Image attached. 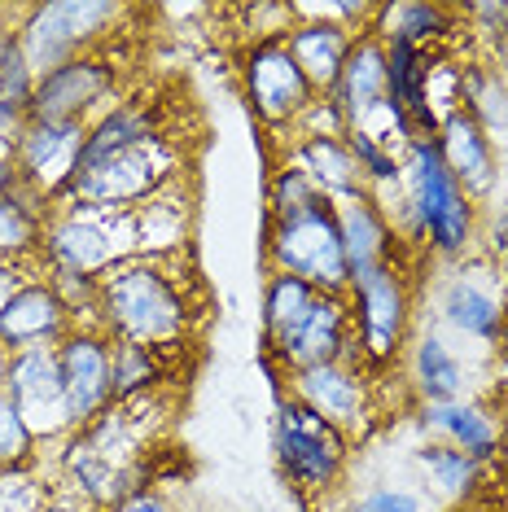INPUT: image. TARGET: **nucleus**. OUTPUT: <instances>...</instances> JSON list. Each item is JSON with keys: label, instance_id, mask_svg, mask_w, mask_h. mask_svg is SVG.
I'll return each instance as SVG.
<instances>
[{"label": "nucleus", "instance_id": "f257e3e1", "mask_svg": "<svg viewBox=\"0 0 508 512\" xmlns=\"http://www.w3.org/2000/svg\"><path fill=\"white\" fill-rule=\"evenodd\" d=\"M92 320L106 329V337L180 355V346L198 342L211 320V289L189 246L132 254L97 276Z\"/></svg>", "mask_w": 508, "mask_h": 512}, {"label": "nucleus", "instance_id": "f03ea898", "mask_svg": "<svg viewBox=\"0 0 508 512\" xmlns=\"http://www.w3.org/2000/svg\"><path fill=\"white\" fill-rule=\"evenodd\" d=\"M268 259L276 272L298 276L316 294H346L351 289L338 211H333L329 197L285 215H268Z\"/></svg>", "mask_w": 508, "mask_h": 512}, {"label": "nucleus", "instance_id": "7ed1b4c3", "mask_svg": "<svg viewBox=\"0 0 508 512\" xmlns=\"http://www.w3.org/2000/svg\"><path fill=\"white\" fill-rule=\"evenodd\" d=\"M127 14L123 5H97V0H71V5H27V18L18 27V49L27 57L31 75L44 79L57 66L92 53L101 36Z\"/></svg>", "mask_w": 508, "mask_h": 512}, {"label": "nucleus", "instance_id": "20e7f679", "mask_svg": "<svg viewBox=\"0 0 508 512\" xmlns=\"http://www.w3.org/2000/svg\"><path fill=\"white\" fill-rule=\"evenodd\" d=\"M346 302H351L355 346H360L364 368H390L412 329V289L403 267L381 263L351 276Z\"/></svg>", "mask_w": 508, "mask_h": 512}, {"label": "nucleus", "instance_id": "39448f33", "mask_svg": "<svg viewBox=\"0 0 508 512\" xmlns=\"http://www.w3.org/2000/svg\"><path fill=\"white\" fill-rule=\"evenodd\" d=\"M346 456H351V438L342 429H333L325 416H316L311 407L281 399L276 412V460H281L285 477L303 495H329L338 491Z\"/></svg>", "mask_w": 508, "mask_h": 512}, {"label": "nucleus", "instance_id": "423d86ee", "mask_svg": "<svg viewBox=\"0 0 508 512\" xmlns=\"http://www.w3.org/2000/svg\"><path fill=\"white\" fill-rule=\"evenodd\" d=\"M0 394L18 407V416L27 421V429L36 434L40 447L75 434V416H71V403H66L62 368H57V346L9 355V372H5Z\"/></svg>", "mask_w": 508, "mask_h": 512}, {"label": "nucleus", "instance_id": "0eeeda50", "mask_svg": "<svg viewBox=\"0 0 508 512\" xmlns=\"http://www.w3.org/2000/svg\"><path fill=\"white\" fill-rule=\"evenodd\" d=\"M241 84H246L250 110L268 127H294L316 101V92H311L307 75L298 71L285 40H254L241 57Z\"/></svg>", "mask_w": 508, "mask_h": 512}, {"label": "nucleus", "instance_id": "6e6552de", "mask_svg": "<svg viewBox=\"0 0 508 512\" xmlns=\"http://www.w3.org/2000/svg\"><path fill=\"white\" fill-rule=\"evenodd\" d=\"M268 351L281 359L285 372L311 368V364L364 368L360 346H355V320H351V302H346V294H316V302L303 311V320H298L290 333L276 337V342H268Z\"/></svg>", "mask_w": 508, "mask_h": 512}, {"label": "nucleus", "instance_id": "1a4fd4ad", "mask_svg": "<svg viewBox=\"0 0 508 512\" xmlns=\"http://www.w3.org/2000/svg\"><path fill=\"white\" fill-rule=\"evenodd\" d=\"M88 141V123H66V119H31L14 149V171L18 184L44 206L62 197L75 180L79 149Z\"/></svg>", "mask_w": 508, "mask_h": 512}, {"label": "nucleus", "instance_id": "9d476101", "mask_svg": "<svg viewBox=\"0 0 508 512\" xmlns=\"http://www.w3.org/2000/svg\"><path fill=\"white\" fill-rule=\"evenodd\" d=\"M114 101V66L97 53L57 66L53 75L36 79L31 119H66V123H97Z\"/></svg>", "mask_w": 508, "mask_h": 512}, {"label": "nucleus", "instance_id": "9b49d317", "mask_svg": "<svg viewBox=\"0 0 508 512\" xmlns=\"http://www.w3.org/2000/svg\"><path fill=\"white\" fill-rule=\"evenodd\" d=\"M57 368H62L66 403H71L75 429L97 421L114 403L110 386V337L97 320H79L71 333L57 342Z\"/></svg>", "mask_w": 508, "mask_h": 512}, {"label": "nucleus", "instance_id": "f8f14e48", "mask_svg": "<svg viewBox=\"0 0 508 512\" xmlns=\"http://www.w3.org/2000/svg\"><path fill=\"white\" fill-rule=\"evenodd\" d=\"M290 399L325 416L346 438H360L373 407H368V377L355 364H311L290 372Z\"/></svg>", "mask_w": 508, "mask_h": 512}, {"label": "nucleus", "instance_id": "ddd939ff", "mask_svg": "<svg viewBox=\"0 0 508 512\" xmlns=\"http://www.w3.org/2000/svg\"><path fill=\"white\" fill-rule=\"evenodd\" d=\"M79 324V316L62 302V294L44 281H27L14 298L0 307V346L9 355L22 351H44V346H57L66 333Z\"/></svg>", "mask_w": 508, "mask_h": 512}, {"label": "nucleus", "instance_id": "4468645a", "mask_svg": "<svg viewBox=\"0 0 508 512\" xmlns=\"http://www.w3.org/2000/svg\"><path fill=\"white\" fill-rule=\"evenodd\" d=\"M294 18H303V22L290 27L285 49L294 53V62H298V71L307 75L311 92H316V97H329V92L338 88L342 66H346V57H351L360 36H355L351 27H342L338 18H329L320 5H294Z\"/></svg>", "mask_w": 508, "mask_h": 512}, {"label": "nucleus", "instance_id": "2eb2a0df", "mask_svg": "<svg viewBox=\"0 0 508 512\" xmlns=\"http://www.w3.org/2000/svg\"><path fill=\"white\" fill-rule=\"evenodd\" d=\"M438 154H443L452 180L460 184V193L469 197H482L495 184V154H491V136L482 132V123L473 119L469 110H447L438 119V136H434Z\"/></svg>", "mask_w": 508, "mask_h": 512}, {"label": "nucleus", "instance_id": "dca6fc26", "mask_svg": "<svg viewBox=\"0 0 508 512\" xmlns=\"http://www.w3.org/2000/svg\"><path fill=\"white\" fill-rule=\"evenodd\" d=\"M417 425L425 429V434H438L443 442H452V447L469 451V456L482 460V464L500 460V451H504V421L491 412L487 403H469V399L421 403Z\"/></svg>", "mask_w": 508, "mask_h": 512}, {"label": "nucleus", "instance_id": "f3484780", "mask_svg": "<svg viewBox=\"0 0 508 512\" xmlns=\"http://www.w3.org/2000/svg\"><path fill=\"white\" fill-rule=\"evenodd\" d=\"M338 211V228H342V250H346V267L351 276L368 272V267H381V263H395V237L399 232L390 228L386 211L373 193H355L346 202H333Z\"/></svg>", "mask_w": 508, "mask_h": 512}, {"label": "nucleus", "instance_id": "a211bd4d", "mask_svg": "<svg viewBox=\"0 0 508 512\" xmlns=\"http://www.w3.org/2000/svg\"><path fill=\"white\" fill-rule=\"evenodd\" d=\"M482 272H460L443 285L438 294V316L452 324L456 333L473 337V342H500L504 324H508V307L504 298H495V289L478 281Z\"/></svg>", "mask_w": 508, "mask_h": 512}, {"label": "nucleus", "instance_id": "6ab92c4d", "mask_svg": "<svg viewBox=\"0 0 508 512\" xmlns=\"http://www.w3.org/2000/svg\"><path fill=\"white\" fill-rule=\"evenodd\" d=\"M290 162L329 202H346V197L364 193V176L355 167L351 149H346V136H298Z\"/></svg>", "mask_w": 508, "mask_h": 512}, {"label": "nucleus", "instance_id": "aec40b11", "mask_svg": "<svg viewBox=\"0 0 508 512\" xmlns=\"http://www.w3.org/2000/svg\"><path fill=\"white\" fill-rule=\"evenodd\" d=\"M412 460L425 473V486H434L438 504H469L487 486V464L452 447V442H425V447L412 451Z\"/></svg>", "mask_w": 508, "mask_h": 512}, {"label": "nucleus", "instance_id": "412c9836", "mask_svg": "<svg viewBox=\"0 0 508 512\" xmlns=\"http://www.w3.org/2000/svg\"><path fill=\"white\" fill-rule=\"evenodd\" d=\"M408 372H412V390H417L421 403H456L465 394V364H460L456 351L438 333L417 337Z\"/></svg>", "mask_w": 508, "mask_h": 512}, {"label": "nucleus", "instance_id": "4be33fe9", "mask_svg": "<svg viewBox=\"0 0 508 512\" xmlns=\"http://www.w3.org/2000/svg\"><path fill=\"white\" fill-rule=\"evenodd\" d=\"M44 211L49 206L31 197L22 184L0 193V259H40Z\"/></svg>", "mask_w": 508, "mask_h": 512}, {"label": "nucleus", "instance_id": "5701e85b", "mask_svg": "<svg viewBox=\"0 0 508 512\" xmlns=\"http://www.w3.org/2000/svg\"><path fill=\"white\" fill-rule=\"evenodd\" d=\"M167 359L171 355H163V351H149V346L110 337V386H114V399L158 394V381L167 377Z\"/></svg>", "mask_w": 508, "mask_h": 512}, {"label": "nucleus", "instance_id": "b1692460", "mask_svg": "<svg viewBox=\"0 0 508 512\" xmlns=\"http://www.w3.org/2000/svg\"><path fill=\"white\" fill-rule=\"evenodd\" d=\"M316 302V289L307 281H298L290 272H272L268 276V289H263V333H268V342H276L281 333H290L298 320H303V311Z\"/></svg>", "mask_w": 508, "mask_h": 512}, {"label": "nucleus", "instance_id": "393cba45", "mask_svg": "<svg viewBox=\"0 0 508 512\" xmlns=\"http://www.w3.org/2000/svg\"><path fill=\"white\" fill-rule=\"evenodd\" d=\"M386 18L395 22L386 31V40H403L417 53H430V44H438L452 31V9L443 5H399V9H386Z\"/></svg>", "mask_w": 508, "mask_h": 512}, {"label": "nucleus", "instance_id": "a878e982", "mask_svg": "<svg viewBox=\"0 0 508 512\" xmlns=\"http://www.w3.org/2000/svg\"><path fill=\"white\" fill-rule=\"evenodd\" d=\"M465 106L460 110H469L473 119L482 123V132H504L508 127V84H504V75L500 71H469L465 79Z\"/></svg>", "mask_w": 508, "mask_h": 512}, {"label": "nucleus", "instance_id": "bb28decb", "mask_svg": "<svg viewBox=\"0 0 508 512\" xmlns=\"http://www.w3.org/2000/svg\"><path fill=\"white\" fill-rule=\"evenodd\" d=\"M40 442L18 416V407L0 394V469H36L40 464Z\"/></svg>", "mask_w": 508, "mask_h": 512}, {"label": "nucleus", "instance_id": "cd10ccee", "mask_svg": "<svg viewBox=\"0 0 508 512\" xmlns=\"http://www.w3.org/2000/svg\"><path fill=\"white\" fill-rule=\"evenodd\" d=\"M346 512H443L438 508L434 495L425 491H412V486H368L364 495H355L351 504H346Z\"/></svg>", "mask_w": 508, "mask_h": 512}, {"label": "nucleus", "instance_id": "c85d7f7f", "mask_svg": "<svg viewBox=\"0 0 508 512\" xmlns=\"http://www.w3.org/2000/svg\"><path fill=\"white\" fill-rule=\"evenodd\" d=\"M49 499V477L40 469H0V512H40Z\"/></svg>", "mask_w": 508, "mask_h": 512}, {"label": "nucleus", "instance_id": "c756f323", "mask_svg": "<svg viewBox=\"0 0 508 512\" xmlns=\"http://www.w3.org/2000/svg\"><path fill=\"white\" fill-rule=\"evenodd\" d=\"M40 276H44L40 259H0V307H5L27 281H40Z\"/></svg>", "mask_w": 508, "mask_h": 512}, {"label": "nucleus", "instance_id": "7c9ffc66", "mask_svg": "<svg viewBox=\"0 0 508 512\" xmlns=\"http://www.w3.org/2000/svg\"><path fill=\"white\" fill-rule=\"evenodd\" d=\"M40 512H101L92 499H84L75 491V486H66L62 477H53L49 482V499H44V508Z\"/></svg>", "mask_w": 508, "mask_h": 512}, {"label": "nucleus", "instance_id": "2f4dec72", "mask_svg": "<svg viewBox=\"0 0 508 512\" xmlns=\"http://www.w3.org/2000/svg\"><path fill=\"white\" fill-rule=\"evenodd\" d=\"M110 512H171V504L158 491H136V495H127L123 504H114Z\"/></svg>", "mask_w": 508, "mask_h": 512}, {"label": "nucleus", "instance_id": "473e14b6", "mask_svg": "<svg viewBox=\"0 0 508 512\" xmlns=\"http://www.w3.org/2000/svg\"><path fill=\"white\" fill-rule=\"evenodd\" d=\"M18 189V171H14V154L9 149H0V193Z\"/></svg>", "mask_w": 508, "mask_h": 512}, {"label": "nucleus", "instance_id": "72a5a7b5", "mask_svg": "<svg viewBox=\"0 0 508 512\" xmlns=\"http://www.w3.org/2000/svg\"><path fill=\"white\" fill-rule=\"evenodd\" d=\"M495 399L508 403V359H504V368H500V381H495Z\"/></svg>", "mask_w": 508, "mask_h": 512}, {"label": "nucleus", "instance_id": "f704fd0d", "mask_svg": "<svg viewBox=\"0 0 508 512\" xmlns=\"http://www.w3.org/2000/svg\"><path fill=\"white\" fill-rule=\"evenodd\" d=\"M5 372H9V351L0 346V386H5Z\"/></svg>", "mask_w": 508, "mask_h": 512}, {"label": "nucleus", "instance_id": "c9c22d12", "mask_svg": "<svg viewBox=\"0 0 508 512\" xmlns=\"http://www.w3.org/2000/svg\"><path fill=\"white\" fill-rule=\"evenodd\" d=\"M500 460L508 464V425H504V451H500Z\"/></svg>", "mask_w": 508, "mask_h": 512}]
</instances>
